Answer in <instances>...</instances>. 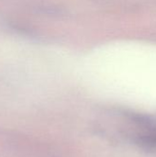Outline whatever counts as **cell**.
I'll list each match as a JSON object with an SVG mask.
<instances>
[]
</instances>
